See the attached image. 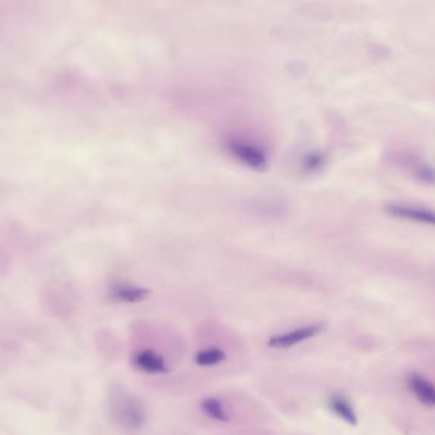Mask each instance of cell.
Here are the masks:
<instances>
[{
  "mask_svg": "<svg viewBox=\"0 0 435 435\" xmlns=\"http://www.w3.org/2000/svg\"><path fill=\"white\" fill-rule=\"evenodd\" d=\"M323 328H325V326L322 323H316V325H311V326L295 328L293 331L273 336L267 341V346L271 347V349H276V350L290 349L293 346L302 344L304 341L311 340L313 337L320 335L321 332L323 331Z\"/></svg>",
  "mask_w": 435,
  "mask_h": 435,
  "instance_id": "1",
  "label": "cell"
},
{
  "mask_svg": "<svg viewBox=\"0 0 435 435\" xmlns=\"http://www.w3.org/2000/svg\"><path fill=\"white\" fill-rule=\"evenodd\" d=\"M386 211L395 217L408 218L411 221H418L421 224H427V225L435 226V212L432 209L391 203L386 207Z\"/></svg>",
  "mask_w": 435,
  "mask_h": 435,
  "instance_id": "2",
  "label": "cell"
},
{
  "mask_svg": "<svg viewBox=\"0 0 435 435\" xmlns=\"http://www.w3.org/2000/svg\"><path fill=\"white\" fill-rule=\"evenodd\" d=\"M133 363L139 371L144 373L164 374L169 372L166 360L160 354L151 350H144L142 353L135 355Z\"/></svg>",
  "mask_w": 435,
  "mask_h": 435,
  "instance_id": "3",
  "label": "cell"
},
{
  "mask_svg": "<svg viewBox=\"0 0 435 435\" xmlns=\"http://www.w3.org/2000/svg\"><path fill=\"white\" fill-rule=\"evenodd\" d=\"M409 387L421 403L427 406H435L434 384H432L418 373H414L409 377Z\"/></svg>",
  "mask_w": 435,
  "mask_h": 435,
  "instance_id": "4",
  "label": "cell"
},
{
  "mask_svg": "<svg viewBox=\"0 0 435 435\" xmlns=\"http://www.w3.org/2000/svg\"><path fill=\"white\" fill-rule=\"evenodd\" d=\"M117 416H120L123 425L133 429H140L145 423V415L142 408L134 399L130 401L126 399V402H123V406L119 410Z\"/></svg>",
  "mask_w": 435,
  "mask_h": 435,
  "instance_id": "5",
  "label": "cell"
},
{
  "mask_svg": "<svg viewBox=\"0 0 435 435\" xmlns=\"http://www.w3.org/2000/svg\"><path fill=\"white\" fill-rule=\"evenodd\" d=\"M329 406L331 411L336 415V416L343 419L344 421H347L350 425H356L358 424V417H356V410L351 406L350 401L343 396V395H332L330 397Z\"/></svg>",
  "mask_w": 435,
  "mask_h": 435,
  "instance_id": "6",
  "label": "cell"
},
{
  "mask_svg": "<svg viewBox=\"0 0 435 435\" xmlns=\"http://www.w3.org/2000/svg\"><path fill=\"white\" fill-rule=\"evenodd\" d=\"M405 163L412 172V175L415 178H418L419 180L429 183V184L435 183V170L427 163L419 160L418 157H411V158H408Z\"/></svg>",
  "mask_w": 435,
  "mask_h": 435,
  "instance_id": "7",
  "label": "cell"
},
{
  "mask_svg": "<svg viewBox=\"0 0 435 435\" xmlns=\"http://www.w3.org/2000/svg\"><path fill=\"white\" fill-rule=\"evenodd\" d=\"M201 410L204 414L212 417L215 421H219V423H228L229 421L228 412L225 411L222 402L218 399L209 397V399H203L201 401Z\"/></svg>",
  "mask_w": 435,
  "mask_h": 435,
  "instance_id": "8",
  "label": "cell"
},
{
  "mask_svg": "<svg viewBox=\"0 0 435 435\" xmlns=\"http://www.w3.org/2000/svg\"><path fill=\"white\" fill-rule=\"evenodd\" d=\"M225 359L227 356L222 349L210 347V349L200 350L196 354L195 363L200 366H214V365L223 363Z\"/></svg>",
  "mask_w": 435,
  "mask_h": 435,
  "instance_id": "9",
  "label": "cell"
},
{
  "mask_svg": "<svg viewBox=\"0 0 435 435\" xmlns=\"http://www.w3.org/2000/svg\"><path fill=\"white\" fill-rule=\"evenodd\" d=\"M148 295H149V291L147 289L132 287V286L117 287L114 291V298L119 301H124V303H139V301L145 299Z\"/></svg>",
  "mask_w": 435,
  "mask_h": 435,
  "instance_id": "10",
  "label": "cell"
}]
</instances>
